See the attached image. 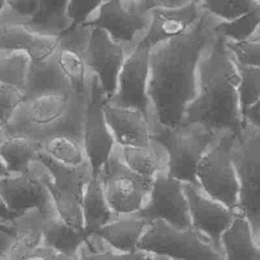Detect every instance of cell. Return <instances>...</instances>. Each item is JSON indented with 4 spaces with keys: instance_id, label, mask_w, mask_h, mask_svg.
I'll list each match as a JSON object with an SVG mask.
<instances>
[{
    "instance_id": "6da1fadb",
    "label": "cell",
    "mask_w": 260,
    "mask_h": 260,
    "mask_svg": "<svg viewBox=\"0 0 260 260\" xmlns=\"http://www.w3.org/2000/svg\"><path fill=\"white\" fill-rule=\"evenodd\" d=\"M218 21L202 10L185 34L150 48L147 95L152 135L181 124L196 96L199 63L217 35Z\"/></svg>"
},
{
    "instance_id": "7a4b0ae2",
    "label": "cell",
    "mask_w": 260,
    "mask_h": 260,
    "mask_svg": "<svg viewBox=\"0 0 260 260\" xmlns=\"http://www.w3.org/2000/svg\"><path fill=\"white\" fill-rule=\"evenodd\" d=\"M238 85L235 61L224 39L217 32L200 60L197 93L180 125L218 134L238 133L244 126Z\"/></svg>"
},
{
    "instance_id": "3957f363",
    "label": "cell",
    "mask_w": 260,
    "mask_h": 260,
    "mask_svg": "<svg viewBox=\"0 0 260 260\" xmlns=\"http://www.w3.org/2000/svg\"><path fill=\"white\" fill-rule=\"evenodd\" d=\"M86 103L87 99L74 92L24 100L9 119L5 131L7 135L38 142L56 134L82 139Z\"/></svg>"
},
{
    "instance_id": "277c9868",
    "label": "cell",
    "mask_w": 260,
    "mask_h": 260,
    "mask_svg": "<svg viewBox=\"0 0 260 260\" xmlns=\"http://www.w3.org/2000/svg\"><path fill=\"white\" fill-rule=\"evenodd\" d=\"M29 171L48 188L59 216L72 228L83 231L82 199L86 184L92 177L88 162L67 167L40 151Z\"/></svg>"
},
{
    "instance_id": "5b68a950",
    "label": "cell",
    "mask_w": 260,
    "mask_h": 260,
    "mask_svg": "<svg viewBox=\"0 0 260 260\" xmlns=\"http://www.w3.org/2000/svg\"><path fill=\"white\" fill-rule=\"evenodd\" d=\"M232 157L240 183L238 213L260 240V129L244 125L235 134Z\"/></svg>"
},
{
    "instance_id": "8992f818",
    "label": "cell",
    "mask_w": 260,
    "mask_h": 260,
    "mask_svg": "<svg viewBox=\"0 0 260 260\" xmlns=\"http://www.w3.org/2000/svg\"><path fill=\"white\" fill-rule=\"evenodd\" d=\"M137 250L173 260H223L222 253L193 228L178 229L162 220L148 223Z\"/></svg>"
},
{
    "instance_id": "52a82bcc",
    "label": "cell",
    "mask_w": 260,
    "mask_h": 260,
    "mask_svg": "<svg viewBox=\"0 0 260 260\" xmlns=\"http://www.w3.org/2000/svg\"><path fill=\"white\" fill-rule=\"evenodd\" d=\"M221 134L197 127L180 125L174 129L161 130L153 134L152 138L166 149L168 155L167 173L184 183L198 185L196 180L197 166Z\"/></svg>"
},
{
    "instance_id": "ba28073f",
    "label": "cell",
    "mask_w": 260,
    "mask_h": 260,
    "mask_svg": "<svg viewBox=\"0 0 260 260\" xmlns=\"http://www.w3.org/2000/svg\"><path fill=\"white\" fill-rule=\"evenodd\" d=\"M234 132H224L205 153L196 170L201 189L213 199L238 213L240 183L232 157Z\"/></svg>"
},
{
    "instance_id": "9c48e42d",
    "label": "cell",
    "mask_w": 260,
    "mask_h": 260,
    "mask_svg": "<svg viewBox=\"0 0 260 260\" xmlns=\"http://www.w3.org/2000/svg\"><path fill=\"white\" fill-rule=\"evenodd\" d=\"M98 177L117 215L138 212L146 201L153 181L132 171L123 161L117 145Z\"/></svg>"
},
{
    "instance_id": "30bf717a",
    "label": "cell",
    "mask_w": 260,
    "mask_h": 260,
    "mask_svg": "<svg viewBox=\"0 0 260 260\" xmlns=\"http://www.w3.org/2000/svg\"><path fill=\"white\" fill-rule=\"evenodd\" d=\"M151 12L142 10L136 1L108 0L83 25L99 27L131 53L145 36Z\"/></svg>"
},
{
    "instance_id": "8fae6325",
    "label": "cell",
    "mask_w": 260,
    "mask_h": 260,
    "mask_svg": "<svg viewBox=\"0 0 260 260\" xmlns=\"http://www.w3.org/2000/svg\"><path fill=\"white\" fill-rule=\"evenodd\" d=\"M106 98L98 78L90 74L89 92L84 113L82 144L91 175L98 177L114 149L116 143L106 121L104 104Z\"/></svg>"
},
{
    "instance_id": "7c38bea8",
    "label": "cell",
    "mask_w": 260,
    "mask_h": 260,
    "mask_svg": "<svg viewBox=\"0 0 260 260\" xmlns=\"http://www.w3.org/2000/svg\"><path fill=\"white\" fill-rule=\"evenodd\" d=\"M183 184L167 172L157 174L144 205L136 214L148 223L162 220L178 229L192 228Z\"/></svg>"
},
{
    "instance_id": "4fadbf2b",
    "label": "cell",
    "mask_w": 260,
    "mask_h": 260,
    "mask_svg": "<svg viewBox=\"0 0 260 260\" xmlns=\"http://www.w3.org/2000/svg\"><path fill=\"white\" fill-rule=\"evenodd\" d=\"M149 51L143 45L127 55L120 70L114 94L107 103L142 113L149 122V100L147 84L149 76Z\"/></svg>"
},
{
    "instance_id": "5bb4252c",
    "label": "cell",
    "mask_w": 260,
    "mask_h": 260,
    "mask_svg": "<svg viewBox=\"0 0 260 260\" xmlns=\"http://www.w3.org/2000/svg\"><path fill=\"white\" fill-rule=\"evenodd\" d=\"M88 38L83 49L85 65L94 75L108 101L115 92L120 70L128 55L126 49L99 27H88Z\"/></svg>"
},
{
    "instance_id": "9a60e30c",
    "label": "cell",
    "mask_w": 260,
    "mask_h": 260,
    "mask_svg": "<svg viewBox=\"0 0 260 260\" xmlns=\"http://www.w3.org/2000/svg\"><path fill=\"white\" fill-rule=\"evenodd\" d=\"M183 187L188 202L191 226L221 252L220 238L238 214L206 194L199 185L184 183Z\"/></svg>"
},
{
    "instance_id": "2e32d148",
    "label": "cell",
    "mask_w": 260,
    "mask_h": 260,
    "mask_svg": "<svg viewBox=\"0 0 260 260\" xmlns=\"http://www.w3.org/2000/svg\"><path fill=\"white\" fill-rule=\"evenodd\" d=\"M0 196L8 209L16 215L34 209L46 217L59 215L48 188L30 171L4 176L0 180Z\"/></svg>"
},
{
    "instance_id": "e0dca14e",
    "label": "cell",
    "mask_w": 260,
    "mask_h": 260,
    "mask_svg": "<svg viewBox=\"0 0 260 260\" xmlns=\"http://www.w3.org/2000/svg\"><path fill=\"white\" fill-rule=\"evenodd\" d=\"M88 32L89 28L86 26L68 29L60 37L56 51L58 63L68 78L72 91L82 99H87L89 92L90 73L83 57Z\"/></svg>"
},
{
    "instance_id": "ac0fdd59",
    "label": "cell",
    "mask_w": 260,
    "mask_h": 260,
    "mask_svg": "<svg viewBox=\"0 0 260 260\" xmlns=\"http://www.w3.org/2000/svg\"><path fill=\"white\" fill-rule=\"evenodd\" d=\"M106 121L119 147H146L152 139L146 117L139 111L104 104Z\"/></svg>"
},
{
    "instance_id": "d6986e66",
    "label": "cell",
    "mask_w": 260,
    "mask_h": 260,
    "mask_svg": "<svg viewBox=\"0 0 260 260\" xmlns=\"http://www.w3.org/2000/svg\"><path fill=\"white\" fill-rule=\"evenodd\" d=\"M201 12L198 1L181 8L152 10L149 27L138 45L150 49L185 34L196 22Z\"/></svg>"
},
{
    "instance_id": "ffe728a7",
    "label": "cell",
    "mask_w": 260,
    "mask_h": 260,
    "mask_svg": "<svg viewBox=\"0 0 260 260\" xmlns=\"http://www.w3.org/2000/svg\"><path fill=\"white\" fill-rule=\"evenodd\" d=\"M59 37L36 32L23 23L0 24V53L23 52L31 61H41L57 51Z\"/></svg>"
},
{
    "instance_id": "44dd1931",
    "label": "cell",
    "mask_w": 260,
    "mask_h": 260,
    "mask_svg": "<svg viewBox=\"0 0 260 260\" xmlns=\"http://www.w3.org/2000/svg\"><path fill=\"white\" fill-rule=\"evenodd\" d=\"M71 92L70 82L58 63L56 53L44 60L31 61L23 91L24 100Z\"/></svg>"
},
{
    "instance_id": "7402d4cb",
    "label": "cell",
    "mask_w": 260,
    "mask_h": 260,
    "mask_svg": "<svg viewBox=\"0 0 260 260\" xmlns=\"http://www.w3.org/2000/svg\"><path fill=\"white\" fill-rule=\"evenodd\" d=\"M147 225L148 222L136 213L120 214L101 228L94 236L116 252L134 253L138 251V244Z\"/></svg>"
},
{
    "instance_id": "603a6c76",
    "label": "cell",
    "mask_w": 260,
    "mask_h": 260,
    "mask_svg": "<svg viewBox=\"0 0 260 260\" xmlns=\"http://www.w3.org/2000/svg\"><path fill=\"white\" fill-rule=\"evenodd\" d=\"M46 216L37 209L16 215L10 222L11 243L8 254L20 260L43 243V224Z\"/></svg>"
},
{
    "instance_id": "cb8c5ba5",
    "label": "cell",
    "mask_w": 260,
    "mask_h": 260,
    "mask_svg": "<svg viewBox=\"0 0 260 260\" xmlns=\"http://www.w3.org/2000/svg\"><path fill=\"white\" fill-rule=\"evenodd\" d=\"M83 232L94 235L101 228L112 221L117 214L112 210L99 177H91L86 184L82 199Z\"/></svg>"
},
{
    "instance_id": "d4e9b609",
    "label": "cell",
    "mask_w": 260,
    "mask_h": 260,
    "mask_svg": "<svg viewBox=\"0 0 260 260\" xmlns=\"http://www.w3.org/2000/svg\"><path fill=\"white\" fill-rule=\"evenodd\" d=\"M223 260H260V245L255 241L249 222L237 215L220 238Z\"/></svg>"
},
{
    "instance_id": "484cf974",
    "label": "cell",
    "mask_w": 260,
    "mask_h": 260,
    "mask_svg": "<svg viewBox=\"0 0 260 260\" xmlns=\"http://www.w3.org/2000/svg\"><path fill=\"white\" fill-rule=\"evenodd\" d=\"M88 238L83 231L72 228L59 215L46 217L44 220L42 245L56 253L79 254Z\"/></svg>"
},
{
    "instance_id": "4316f807",
    "label": "cell",
    "mask_w": 260,
    "mask_h": 260,
    "mask_svg": "<svg viewBox=\"0 0 260 260\" xmlns=\"http://www.w3.org/2000/svg\"><path fill=\"white\" fill-rule=\"evenodd\" d=\"M123 161L136 174L146 179L153 180L162 172H167L168 155L164 146L151 139L146 147H119Z\"/></svg>"
},
{
    "instance_id": "83f0119b",
    "label": "cell",
    "mask_w": 260,
    "mask_h": 260,
    "mask_svg": "<svg viewBox=\"0 0 260 260\" xmlns=\"http://www.w3.org/2000/svg\"><path fill=\"white\" fill-rule=\"evenodd\" d=\"M68 4L69 0H37L35 14L23 24L36 32L60 38L70 28Z\"/></svg>"
},
{
    "instance_id": "f1b7e54d",
    "label": "cell",
    "mask_w": 260,
    "mask_h": 260,
    "mask_svg": "<svg viewBox=\"0 0 260 260\" xmlns=\"http://www.w3.org/2000/svg\"><path fill=\"white\" fill-rule=\"evenodd\" d=\"M41 151L40 142L23 136H10L0 144V159L9 175L24 174Z\"/></svg>"
},
{
    "instance_id": "f546056e",
    "label": "cell",
    "mask_w": 260,
    "mask_h": 260,
    "mask_svg": "<svg viewBox=\"0 0 260 260\" xmlns=\"http://www.w3.org/2000/svg\"><path fill=\"white\" fill-rule=\"evenodd\" d=\"M40 145L42 152L64 166L79 167L87 162L80 138L56 134L40 142Z\"/></svg>"
},
{
    "instance_id": "4dcf8cb0",
    "label": "cell",
    "mask_w": 260,
    "mask_h": 260,
    "mask_svg": "<svg viewBox=\"0 0 260 260\" xmlns=\"http://www.w3.org/2000/svg\"><path fill=\"white\" fill-rule=\"evenodd\" d=\"M31 59L23 52L0 53V83L24 91Z\"/></svg>"
},
{
    "instance_id": "1f68e13d",
    "label": "cell",
    "mask_w": 260,
    "mask_h": 260,
    "mask_svg": "<svg viewBox=\"0 0 260 260\" xmlns=\"http://www.w3.org/2000/svg\"><path fill=\"white\" fill-rule=\"evenodd\" d=\"M260 29V4L242 15L241 17L229 21H218L216 31L226 41L241 42L252 39Z\"/></svg>"
},
{
    "instance_id": "d6a6232c",
    "label": "cell",
    "mask_w": 260,
    "mask_h": 260,
    "mask_svg": "<svg viewBox=\"0 0 260 260\" xmlns=\"http://www.w3.org/2000/svg\"><path fill=\"white\" fill-rule=\"evenodd\" d=\"M201 10L213 15L219 21H233L252 9L260 2L256 0H197Z\"/></svg>"
},
{
    "instance_id": "836d02e7",
    "label": "cell",
    "mask_w": 260,
    "mask_h": 260,
    "mask_svg": "<svg viewBox=\"0 0 260 260\" xmlns=\"http://www.w3.org/2000/svg\"><path fill=\"white\" fill-rule=\"evenodd\" d=\"M235 64L239 74L238 98L243 116L246 109L260 99V68L245 66L236 61Z\"/></svg>"
},
{
    "instance_id": "e575fe53",
    "label": "cell",
    "mask_w": 260,
    "mask_h": 260,
    "mask_svg": "<svg viewBox=\"0 0 260 260\" xmlns=\"http://www.w3.org/2000/svg\"><path fill=\"white\" fill-rule=\"evenodd\" d=\"M224 42L228 50L237 63L260 68V42L256 40L241 42L224 40Z\"/></svg>"
},
{
    "instance_id": "d590c367",
    "label": "cell",
    "mask_w": 260,
    "mask_h": 260,
    "mask_svg": "<svg viewBox=\"0 0 260 260\" xmlns=\"http://www.w3.org/2000/svg\"><path fill=\"white\" fill-rule=\"evenodd\" d=\"M106 1L108 0H69L67 14L70 28L83 26Z\"/></svg>"
},
{
    "instance_id": "8d00e7d4",
    "label": "cell",
    "mask_w": 260,
    "mask_h": 260,
    "mask_svg": "<svg viewBox=\"0 0 260 260\" xmlns=\"http://www.w3.org/2000/svg\"><path fill=\"white\" fill-rule=\"evenodd\" d=\"M7 8L0 17L2 23H25L37 10V0H6Z\"/></svg>"
},
{
    "instance_id": "74e56055",
    "label": "cell",
    "mask_w": 260,
    "mask_h": 260,
    "mask_svg": "<svg viewBox=\"0 0 260 260\" xmlns=\"http://www.w3.org/2000/svg\"><path fill=\"white\" fill-rule=\"evenodd\" d=\"M143 252L137 251L134 253H120L112 249L94 250L86 244L79 251L80 260H142Z\"/></svg>"
},
{
    "instance_id": "f35d334b",
    "label": "cell",
    "mask_w": 260,
    "mask_h": 260,
    "mask_svg": "<svg viewBox=\"0 0 260 260\" xmlns=\"http://www.w3.org/2000/svg\"><path fill=\"white\" fill-rule=\"evenodd\" d=\"M197 0H138L137 5L144 11L151 12L155 9H175L187 6Z\"/></svg>"
},
{
    "instance_id": "ab89813d",
    "label": "cell",
    "mask_w": 260,
    "mask_h": 260,
    "mask_svg": "<svg viewBox=\"0 0 260 260\" xmlns=\"http://www.w3.org/2000/svg\"><path fill=\"white\" fill-rule=\"evenodd\" d=\"M244 125L260 129V99L243 113Z\"/></svg>"
},
{
    "instance_id": "60d3db41",
    "label": "cell",
    "mask_w": 260,
    "mask_h": 260,
    "mask_svg": "<svg viewBox=\"0 0 260 260\" xmlns=\"http://www.w3.org/2000/svg\"><path fill=\"white\" fill-rule=\"evenodd\" d=\"M54 253L53 250L42 245L20 260H53Z\"/></svg>"
},
{
    "instance_id": "b9f144b4",
    "label": "cell",
    "mask_w": 260,
    "mask_h": 260,
    "mask_svg": "<svg viewBox=\"0 0 260 260\" xmlns=\"http://www.w3.org/2000/svg\"><path fill=\"white\" fill-rule=\"evenodd\" d=\"M16 216L15 213L11 212L6 204L4 203L3 199L0 196V226L5 229L10 234V222Z\"/></svg>"
},
{
    "instance_id": "7bdbcfd3",
    "label": "cell",
    "mask_w": 260,
    "mask_h": 260,
    "mask_svg": "<svg viewBox=\"0 0 260 260\" xmlns=\"http://www.w3.org/2000/svg\"><path fill=\"white\" fill-rule=\"evenodd\" d=\"M11 243V236L5 230L0 229V252L8 251Z\"/></svg>"
},
{
    "instance_id": "ee69618b",
    "label": "cell",
    "mask_w": 260,
    "mask_h": 260,
    "mask_svg": "<svg viewBox=\"0 0 260 260\" xmlns=\"http://www.w3.org/2000/svg\"><path fill=\"white\" fill-rule=\"evenodd\" d=\"M11 114L7 112L1 105H0V128H5L6 124L8 123L9 119L11 118Z\"/></svg>"
},
{
    "instance_id": "f6af8a7d",
    "label": "cell",
    "mask_w": 260,
    "mask_h": 260,
    "mask_svg": "<svg viewBox=\"0 0 260 260\" xmlns=\"http://www.w3.org/2000/svg\"><path fill=\"white\" fill-rule=\"evenodd\" d=\"M6 136H7V133H6V131H5V128H0V144H1L2 141L6 138ZM6 175H7V172H6V170H5V168H4L3 164H2V161H1V159H0V180H1L4 176H6Z\"/></svg>"
},
{
    "instance_id": "bcb514c9",
    "label": "cell",
    "mask_w": 260,
    "mask_h": 260,
    "mask_svg": "<svg viewBox=\"0 0 260 260\" xmlns=\"http://www.w3.org/2000/svg\"><path fill=\"white\" fill-rule=\"evenodd\" d=\"M53 260H80V259H79V254L66 255V254H61V253L55 252Z\"/></svg>"
},
{
    "instance_id": "7dc6e473",
    "label": "cell",
    "mask_w": 260,
    "mask_h": 260,
    "mask_svg": "<svg viewBox=\"0 0 260 260\" xmlns=\"http://www.w3.org/2000/svg\"><path fill=\"white\" fill-rule=\"evenodd\" d=\"M142 260H173V259L168 258L166 256H161V255L150 254V253H143Z\"/></svg>"
},
{
    "instance_id": "c3c4849f",
    "label": "cell",
    "mask_w": 260,
    "mask_h": 260,
    "mask_svg": "<svg viewBox=\"0 0 260 260\" xmlns=\"http://www.w3.org/2000/svg\"><path fill=\"white\" fill-rule=\"evenodd\" d=\"M6 8H7L6 0H0V17L3 15V13L6 10Z\"/></svg>"
},
{
    "instance_id": "681fc988",
    "label": "cell",
    "mask_w": 260,
    "mask_h": 260,
    "mask_svg": "<svg viewBox=\"0 0 260 260\" xmlns=\"http://www.w3.org/2000/svg\"><path fill=\"white\" fill-rule=\"evenodd\" d=\"M0 260H12L8 254L7 251H1L0 252Z\"/></svg>"
},
{
    "instance_id": "f907efd6",
    "label": "cell",
    "mask_w": 260,
    "mask_h": 260,
    "mask_svg": "<svg viewBox=\"0 0 260 260\" xmlns=\"http://www.w3.org/2000/svg\"><path fill=\"white\" fill-rule=\"evenodd\" d=\"M250 40H256V41H258V42H260V29L256 32V35L252 38V39H250Z\"/></svg>"
},
{
    "instance_id": "816d5d0a",
    "label": "cell",
    "mask_w": 260,
    "mask_h": 260,
    "mask_svg": "<svg viewBox=\"0 0 260 260\" xmlns=\"http://www.w3.org/2000/svg\"><path fill=\"white\" fill-rule=\"evenodd\" d=\"M0 229H3V228H1V226H0ZM3 230H5V229H3ZM5 231H6V230H5ZM6 232H7V231H6ZM8 233H9V232H8Z\"/></svg>"
},
{
    "instance_id": "f5cc1de1",
    "label": "cell",
    "mask_w": 260,
    "mask_h": 260,
    "mask_svg": "<svg viewBox=\"0 0 260 260\" xmlns=\"http://www.w3.org/2000/svg\"><path fill=\"white\" fill-rule=\"evenodd\" d=\"M258 244H259V245H260V240H259V242H258Z\"/></svg>"
},
{
    "instance_id": "db71d44e",
    "label": "cell",
    "mask_w": 260,
    "mask_h": 260,
    "mask_svg": "<svg viewBox=\"0 0 260 260\" xmlns=\"http://www.w3.org/2000/svg\"><path fill=\"white\" fill-rule=\"evenodd\" d=\"M256 1H259V2H260V0H256Z\"/></svg>"
},
{
    "instance_id": "11a10c76",
    "label": "cell",
    "mask_w": 260,
    "mask_h": 260,
    "mask_svg": "<svg viewBox=\"0 0 260 260\" xmlns=\"http://www.w3.org/2000/svg\"><path fill=\"white\" fill-rule=\"evenodd\" d=\"M2 230H3V229H2Z\"/></svg>"
}]
</instances>
